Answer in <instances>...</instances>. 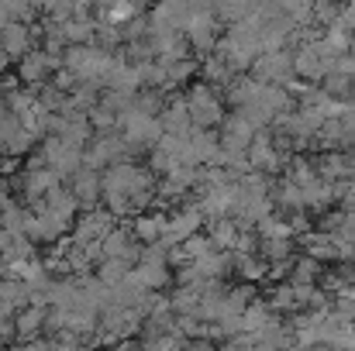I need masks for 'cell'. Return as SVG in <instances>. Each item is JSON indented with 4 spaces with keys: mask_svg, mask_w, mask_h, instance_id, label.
I'll use <instances>...</instances> for the list:
<instances>
[{
    "mask_svg": "<svg viewBox=\"0 0 355 351\" xmlns=\"http://www.w3.org/2000/svg\"><path fill=\"white\" fill-rule=\"evenodd\" d=\"M183 35H187V42H190V48L197 55H207L218 45V38H221V21L207 7H190V17L183 24Z\"/></svg>",
    "mask_w": 355,
    "mask_h": 351,
    "instance_id": "7a4b0ae2",
    "label": "cell"
},
{
    "mask_svg": "<svg viewBox=\"0 0 355 351\" xmlns=\"http://www.w3.org/2000/svg\"><path fill=\"white\" fill-rule=\"evenodd\" d=\"M335 300H331V310H338L342 317H349L355 321V296L352 293H345V289H338V293H331Z\"/></svg>",
    "mask_w": 355,
    "mask_h": 351,
    "instance_id": "d4e9b609",
    "label": "cell"
},
{
    "mask_svg": "<svg viewBox=\"0 0 355 351\" xmlns=\"http://www.w3.org/2000/svg\"><path fill=\"white\" fill-rule=\"evenodd\" d=\"M197 303H200V282L197 286H176V293L169 296L173 314H193Z\"/></svg>",
    "mask_w": 355,
    "mask_h": 351,
    "instance_id": "d6986e66",
    "label": "cell"
},
{
    "mask_svg": "<svg viewBox=\"0 0 355 351\" xmlns=\"http://www.w3.org/2000/svg\"><path fill=\"white\" fill-rule=\"evenodd\" d=\"M128 262L124 258H118V255H111V258H101L97 262V279H104L107 286H114V282H121L124 276H128Z\"/></svg>",
    "mask_w": 355,
    "mask_h": 351,
    "instance_id": "ffe728a7",
    "label": "cell"
},
{
    "mask_svg": "<svg viewBox=\"0 0 355 351\" xmlns=\"http://www.w3.org/2000/svg\"><path fill=\"white\" fill-rule=\"evenodd\" d=\"M342 224H349V228H355V207H342Z\"/></svg>",
    "mask_w": 355,
    "mask_h": 351,
    "instance_id": "83f0119b",
    "label": "cell"
},
{
    "mask_svg": "<svg viewBox=\"0 0 355 351\" xmlns=\"http://www.w3.org/2000/svg\"><path fill=\"white\" fill-rule=\"evenodd\" d=\"M138 3H141V7H145V3H155V0H138Z\"/></svg>",
    "mask_w": 355,
    "mask_h": 351,
    "instance_id": "f546056e",
    "label": "cell"
},
{
    "mask_svg": "<svg viewBox=\"0 0 355 351\" xmlns=\"http://www.w3.org/2000/svg\"><path fill=\"white\" fill-rule=\"evenodd\" d=\"M180 244H183V255H187V262H190V258H200V255H207V251L214 248L211 234H204V231H193L190 237H183Z\"/></svg>",
    "mask_w": 355,
    "mask_h": 351,
    "instance_id": "44dd1931",
    "label": "cell"
},
{
    "mask_svg": "<svg viewBox=\"0 0 355 351\" xmlns=\"http://www.w3.org/2000/svg\"><path fill=\"white\" fill-rule=\"evenodd\" d=\"M159 120H162V131H169V134H187V131L193 127L190 111H187V97H183V90L166 93V104H162V111H159Z\"/></svg>",
    "mask_w": 355,
    "mask_h": 351,
    "instance_id": "ba28073f",
    "label": "cell"
},
{
    "mask_svg": "<svg viewBox=\"0 0 355 351\" xmlns=\"http://www.w3.org/2000/svg\"><path fill=\"white\" fill-rule=\"evenodd\" d=\"M200 76H204V83H211V87H218V90H225L232 80H235V69L225 62V55L221 52H207V55H200Z\"/></svg>",
    "mask_w": 355,
    "mask_h": 351,
    "instance_id": "4fadbf2b",
    "label": "cell"
},
{
    "mask_svg": "<svg viewBox=\"0 0 355 351\" xmlns=\"http://www.w3.org/2000/svg\"><path fill=\"white\" fill-rule=\"evenodd\" d=\"M345 7H349V10H352V14H355V0H349V3H345Z\"/></svg>",
    "mask_w": 355,
    "mask_h": 351,
    "instance_id": "f1b7e54d",
    "label": "cell"
},
{
    "mask_svg": "<svg viewBox=\"0 0 355 351\" xmlns=\"http://www.w3.org/2000/svg\"><path fill=\"white\" fill-rule=\"evenodd\" d=\"M342 3H349V0H342Z\"/></svg>",
    "mask_w": 355,
    "mask_h": 351,
    "instance_id": "4dcf8cb0",
    "label": "cell"
},
{
    "mask_svg": "<svg viewBox=\"0 0 355 351\" xmlns=\"http://www.w3.org/2000/svg\"><path fill=\"white\" fill-rule=\"evenodd\" d=\"M114 224H118V217H114L107 207L97 204V207H87V214H83L80 221H73L69 237H73V244H87V241H94V237H104Z\"/></svg>",
    "mask_w": 355,
    "mask_h": 351,
    "instance_id": "8992f818",
    "label": "cell"
},
{
    "mask_svg": "<svg viewBox=\"0 0 355 351\" xmlns=\"http://www.w3.org/2000/svg\"><path fill=\"white\" fill-rule=\"evenodd\" d=\"M42 155H45V162L62 176V179H69L80 165H83V148L80 145H73V141H66V138H59V134H42Z\"/></svg>",
    "mask_w": 355,
    "mask_h": 351,
    "instance_id": "277c9868",
    "label": "cell"
},
{
    "mask_svg": "<svg viewBox=\"0 0 355 351\" xmlns=\"http://www.w3.org/2000/svg\"><path fill=\"white\" fill-rule=\"evenodd\" d=\"M101 104H104L107 111L121 114V111L131 107V93H124V90H104V93H101Z\"/></svg>",
    "mask_w": 355,
    "mask_h": 351,
    "instance_id": "cb8c5ba5",
    "label": "cell"
},
{
    "mask_svg": "<svg viewBox=\"0 0 355 351\" xmlns=\"http://www.w3.org/2000/svg\"><path fill=\"white\" fill-rule=\"evenodd\" d=\"M169 73V83H166V93H176V90H187L193 83V76H200V59L187 55V59H176L166 66Z\"/></svg>",
    "mask_w": 355,
    "mask_h": 351,
    "instance_id": "5bb4252c",
    "label": "cell"
},
{
    "mask_svg": "<svg viewBox=\"0 0 355 351\" xmlns=\"http://www.w3.org/2000/svg\"><path fill=\"white\" fill-rule=\"evenodd\" d=\"M335 73H342V76H355V55L352 52L335 55Z\"/></svg>",
    "mask_w": 355,
    "mask_h": 351,
    "instance_id": "484cf974",
    "label": "cell"
},
{
    "mask_svg": "<svg viewBox=\"0 0 355 351\" xmlns=\"http://www.w3.org/2000/svg\"><path fill=\"white\" fill-rule=\"evenodd\" d=\"M342 207H355V176L349 179V190H345V197H342Z\"/></svg>",
    "mask_w": 355,
    "mask_h": 351,
    "instance_id": "4316f807",
    "label": "cell"
},
{
    "mask_svg": "<svg viewBox=\"0 0 355 351\" xmlns=\"http://www.w3.org/2000/svg\"><path fill=\"white\" fill-rule=\"evenodd\" d=\"M62 66V55H55V52H45V48H28L21 59H17V80L21 83H28V87H42V83H49V76L55 73Z\"/></svg>",
    "mask_w": 355,
    "mask_h": 351,
    "instance_id": "5b68a950",
    "label": "cell"
},
{
    "mask_svg": "<svg viewBox=\"0 0 355 351\" xmlns=\"http://www.w3.org/2000/svg\"><path fill=\"white\" fill-rule=\"evenodd\" d=\"M62 183V176L52 169V165H38V169H21V193H24V200L28 204H35V200H42L52 186H59Z\"/></svg>",
    "mask_w": 355,
    "mask_h": 351,
    "instance_id": "52a82bcc",
    "label": "cell"
},
{
    "mask_svg": "<svg viewBox=\"0 0 355 351\" xmlns=\"http://www.w3.org/2000/svg\"><path fill=\"white\" fill-rule=\"evenodd\" d=\"M69 190L73 197L80 200V207H97L101 204V169H90V165H80L73 176H69Z\"/></svg>",
    "mask_w": 355,
    "mask_h": 351,
    "instance_id": "9c48e42d",
    "label": "cell"
},
{
    "mask_svg": "<svg viewBox=\"0 0 355 351\" xmlns=\"http://www.w3.org/2000/svg\"><path fill=\"white\" fill-rule=\"evenodd\" d=\"M338 10H342V0H314V7H311V14H314V24H321V28L335 24Z\"/></svg>",
    "mask_w": 355,
    "mask_h": 351,
    "instance_id": "7402d4cb",
    "label": "cell"
},
{
    "mask_svg": "<svg viewBox=\"0 0 355 351\" xmlns=\"http://www.w3.org/2000/svg\"><path fill=\"white\" fill-rule=\"evenodd\" d=\"M248 76H255L259 83H279L286 87L293 80V48H276V52H259L248 66Z\"/></svg>",
    "mask_w": 355,
    "mask_h": 351,
    "instance_id": "3957f363",
    "label": "cell"
},
{
    "mask_svg": "<svg viewBox=\"0 0 355 351\" xmlns=\"http://www.w3.org/2000/svg\"><path fill=\"white\" fill-rule=\"evenodd\" d=\"M87 117H90V124H94V131H111V127H118V114L114 111H107L101 100L87 111Z\"/></svg>",
    "mask_w": 355,
    "mask_h": 351,
    "instance_id": "603a6c76",
    "label": "cell"
},
{
    "mask_svg": "<svg viewBox=\"0 0 355 351\" xmlns=\"http://www.w3.org/2000/svg\"><path fill=\"white\" fill-rule=\"evenodd\" d=\"M45 310L49 307H38V303H24L17 314H14V334L17 341H35L38 331H45Z\"/></svg>",
    "mask_w": 355,
    "mask_h": 351,
    "instance_id": "8fae6325",
    "label": "cell"
},
{
    "mask_svg": "<svg viewBox=\"0 0 355 351\" xmlns=\"http://www.w3.org/2000/svg\"><path fill=\"white\" fill-rule=\"evenodd\" d=\"M293 248H297V241H293V237H259V244H255V251H259L266 262L293 258Z\"/></svg>",
    "mask_w": 355,
    "mask_h": 351,
    "instance_id": "e0dca14e",
    "label": "cell"
},
{
    "mask_svg": "<svg viewBox=\"0 0 355 351\" xmlns=\"http://www.w3.org/2000/svg\"><path fill=\"white\" fill-rule=\"evenodd\" d=\"M183 97H187V111H190L193 127H218L225 120V114H228L221 90L211 87V83H190L183 90Z\"/></svg>",
    "mask_w": 355,
    "mask_h": 351,
    "instance_id": "6da1fadb",
    "label": "cell"
},
{
    "mask_svg": "<svg viewBox=\"0 0 355 351\" xmlns=\"http://www.w3.org/2000/svg\"><path fill=\"white\" fill-rule=\"evenodd\" d=\"M128 231H131V237H135V241H141V244L159 241V237H162V231H166V210L148 207V210L135 214V221L128 224Z\"/></svg>",
    "mask_w": 355,
    "mask_h": 351,
    "instance_id": "30bf717a",
    "label": "cell"
},
{
    "mask_svg": "<svg viewBox=\"0 0 355 351\" xmlns=\"http://www.w3.org/2000/svg\"><path fill=\"white\" fill-rule=\"evenodd\" d=\"M42 200H45V207H49V210H52V214H55V217H59L66 228H73L76 210H80V200L73 197V190H69V186H62V183H59V186H52V190H49Z\"/></svg>",
    "mask_w": 355,
    "mask_h": 351,
    "instance_id": "7c38bea8",
    "label": "cell"
},
{
    "mask_svg": "<svg viewBox=\"0 0 355 351\" xmlns=\"http://www.w3.org/2000/svg\"><path fill=\"white\" fill-rule=\"evenodd\" d=\"M204 228H207V234H211L214 248H221V251H232V244H235V237H238L235 217H218V221H211V224H204Z\"/></svg>",
    "mask_w": 355,
    "mask_h": 351,
    "instance_id": "ac0fdd59",
    "label": "cell"
},
{
    "mask_svg": "<svg viewBox=\"0 0 355 351\" xmlns=\"http://www.w3.org/2000/svg\"><path fill=\"white\" fill-rule=\"evenodd\" d=\"M131 269H135V276L141 279V286H145V289H166V286L173 282V272H169V265L138 262V265H131Z\"/></svg>",
    "mask_w": 355,
    "mask_h": 351,
    "instance_id": "9a60e30c",
    "label": "cell"
},
{
    "mask_svg": "<svg viewBox=\"0 0 355 351\" xmlns=\"http://www.w3.org/2000/svg\"><path fill=\"white\" fill-rule=\"evenodd\" d=\"M324 272V262H318L314 255H293L290 262V282H318V276Z\"/></svg>",
    "mask_w": 355,
    "mask_h": 351,
    "instance_id": "2e32d148",
    "label": "cell"
}]
</instances>
